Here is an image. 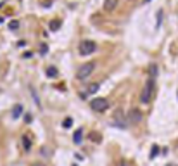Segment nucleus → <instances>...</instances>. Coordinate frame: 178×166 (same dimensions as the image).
Returning a JSON list of instances; mask_svg holds the SVG:
<instances>
[{"mask_svg": "<svg viewBox=\"0 0 178 166\" xmlns=\"http://www.w3.org/2000/svg\"><path fill=\"white\" fill-rule=\"evenodd\" d=\"M152 92H154V78H149L145 81L144 88H142V94H140V102L142 104H149L152 99Z\"/></svg>", "mask_w": 178, "mask_h": 166, "instance_id": "obj_1", "label": "nucleus"}, {"mask_svg": "<svg viewBox=\"0 0 178 166\" xmlns=\"http://www.w3.org/2000/svg\"><path fill=\"white\" fill-rule=\"evenodd\" d=\"M95 62H87V64H83V66H80V69H78V73H76V78L78 80H87L94 71H95Z\"/></svg>", "mask_w": 178, "mask_h": 166, "instance_id": "obj_2", "label": "nucleus"}, {"mask_svg": "<svg viewBox=\"0 0 178 166\" xmlns=\"http://www.w3.org/2000/svg\"><path fill=\"white\" fill-rule=\"evenodd\" d=\"M90 107L97 112H104V111L109 109V102H107V99H104V97H97L94 99L92 102H90Z\"/></svg>", "mask_w": 178, "mask_h": 166, "instance_id": "obj_3", "label": "nucleus"}, {"mask_svg": "<svg viewBox=\"0 0 178 166\" xmlns=\"http://www.w3.org/2000/svg\"><path fill=\"white\" fill-rule=\"evenodd\" d=\"M97 50V43L94 40H83L80 43V55H90Z\"/></svg>", "mask_w": 178, "mask_h": 166, "instance_id": "obj_4", "label": "nucleus"}, {"mask_svg": "<svg viewBox=\"0 0 178 166\" xmlns=\"http://www.w3.org/2000/svg\"><path fill=\"white\" fill-rule=\"evenodd\" d=\"M128 121H130L131 124H137L142 121V112H140V109H137V107H131L130 111H128Z\"/></svg>", "mask_w": 178, "mask_h": 166, "instance_id": "obj_5", "label": "nucleus"}, {"mask_svg": "<svg viewBox=\"0 0 178 166\" xmlns=\"http://www.w3.org/2000/svg\"><path fill=\"white\" fill-rule=\"evenodd\" d=\"M116 5H118V0H104V11H107V12L114 11Z\"/></svg>", "mask_w": 178, "mask_h": 166, "instance_id": "obj_6", "label": "nucleus"}, {"mask_svg": "<svg viewBox=\"0 0 178 166\" xmlns=\"http://www.w3.org/2000/svg\"><path fill=\"white\" fill-rule=\"evenodd\" d=\"M23 147H24V151L26 152L31 151V140L28 138V135H23Z\"/></svg>", "mask_w": 178, "mask_h": 166, "instance_id": "obj_7", "label": "nucleus"}, {"mask_svg": "<svg viewBox=\"0 0 178 166\" xmlns=\"http://www.w3.org/2000/svg\"><path fill=\"white\" fill-rule=\"evenodd\" d=\"M21 114H23V106H21V104H17V106L14 107V111H12V118H16V119H17Z\"/></svg>", "mask_w": 178, "mask_h": 166, "instance_id": "obj_8", "label": "nucleus"}, {"mask_svg": "<svg viewBox=\"0 0 178 166\" xmlns=\"http://www.w3.org/2000/svg\"><path fill=\"white\" fill-rule=\"evenodd\" d=\"M81 135H83V130L81 128H78V130L75 131V135H73V140H75V144H80V142H81Z\"/></svg>", "mask_w": 178, "mask_h": 166, "instance_id": "obj_9", "label": "nucleus"}, {"mask_svg": "<svg viewBox=\"0 0 178 166\" xmlns=\"http://www.w3.org/2000/svg\"><path fill=\"white\" fill-rule=\"evenodd\" d=\"M29 90H31V94H33V100L36 102V106H40V99H38V92L35 88L33 85H29Z\"/></svg>", "mask_w": 178, "mask_h": 166, "instance_id": "obj_10", "label": "nucleus"}, {"mask_svg": "<svg viewBox=\"0 0 178 166\" xmlns=\"http://www.w3.org/2000/svg\"><path fill=\"white\" fill-rule=\"evenodd\" d=\"M99 87H100L99 83H92V85L88 87V90H87V95H90V94H95L97 90H99Z\"/></svg>", "mask_w": 178, "mask_h": 166, "instance_id": "obj_11", "label": "nucleus"}, {"mask_svg": "<svg viewBox=\"0 0 178 166\" xmlns=\"http://www.w3.org/2000/svg\"><path fill=\"white\" fill-rule=\"evenodd\" d=\"M47 76H50V78H54V76H57V69L50 66V68L47 69Z\"/></svg>", "mask_w": 178, "mask_h": 166, "instance_id": "obj_12", "label": "nucleus"}, {"mask_svg": "<svg viewBox=\"0 0 178 166\" xmlns=\"http://www.w3.org/2000/svg\"><path fill=\"white\" fill-rule=\"evenodd\" d=\"M71 124H73V119H71V118H66V119H64V123H62V126H64V128H69Z\"/></svg>", "mask_w": 178, "mask_h": 166, "instance_id": "obj_13", "label": "nucleus"}, {"mask_svg": "<svg viewBox=\"0 0 178 166\" xmlns=\"http://www.w3.org/2000/svg\"><path fill=\"white\" fill-rule=\"evenodd\" d=\"M50 29H52V31L59 29V23H57V21H52V23H50Z\"/></svg>", "mask_w": 178, "mask_h": 166, "instance_id": "obj_14", "label": "nucleus"}, {"mask_svg": "<svg viewBox=\"0 0 178 166\" xmlns=\"http://www.w3.org/2000/svg\"><path fill=\"white\" fill-rule=\"evenodd\" d=\"M159 149H158V145H154V147H152V152H151V158H156V156H158L159 154Z\"/></svg>", "mask_w": 178, "mask_h": 166, "instance_id": "obj_15", "label": "nucleus"}, {"mask_svg": "<svg viewBox=\"0 0 178 166\" xmlns=\"http://www.w3.org/2000/svg\"><path fill=\"white\" fill-rule=\"evenodd\" d=\"M9 28H11V29H17V28H19V23H17V21H12Z\"/></svg>", "mask_w": 178, "mask_h": 166, "instance_id": "obj_16", "label": "nucleus"}, {"mask_svg": "<svg viewBox=\"0 0 178 166\" xmlns=\"http://www.w3.org/2000/svg\"><path fill=\"white\" fill-rule=\"evenodd\" d=\"M151 75H152V76L158 75V66H156V64H154V66H151Z\"/></svg>", "mask_w": 178, "mask_h": 166, "instance_id": "obj_17", "label": "nucleus"}, {"mask_svg": "<svg viewBox=\"0 0 178 166\" xmlns=\"http://www.w3.org/2000/svg\"><path fill=\"white\" fill-rule=\"evenodd\" d=\"M161 19H163V11L158 12V26H161Z\"/></svg>", "mask_w": 178, "mask_h": 166, "instance_id": "obj_18", "label": "nucleus"}, {"mask_svg": "<svg viewBox=\"0 0 178 166\" xmlns=\"http://www.w3.org/2000/svg\"><path fill=\"white\" fill-rule=\"evenodd\" d=\"M31 119H33L31 114H24V121H26V123H31Z\"/></svg>", "mask_w": 178, "mask_h": 166, "instance_id": "obj_19", "label": "nucleus"}, {"mask_svg": "<svg viewBox=\"0 0 178 166\" xmlns=\"http://www.w3.org/2000/svg\"><path fill=\"white\" fill-rule=\"evenodd\" d=\"M47 50H48V48H47V45H41V54H45Z\"/></svg>", "mask_w": 178, "mask_h": 166, "instance_id": "obj_20", "label": "nucleus"}, {"mask_svg": "<svg viewBox=\"0 0 178 166\" xmlns=\"http://www.w3.org/2000/svg\"><path fill=\"white\" fill-rule=\"evenodd\" d=\"M33 166H43V164H38V163H35V164Z\"/></svg>", "mask_w": 178, "mask_h": 166, "instance_id": "obj_21", "label": "nucleus"}, {"mask_svg": "<svg viewBox=\"0 0 178 166\" xmlns=\"http://www.w3.org/2000/svg\"><path fill=\"white\" fill-rule=\"evenodd\" d=\"M0 23H4V17H0Z\"/></svg>", "mask_w": 178, "mask_h": 166, "instance_id": "obj_22", "label": "nucleus"}, {"mask_svg": "<svg viewBox=\"0 0 178 166\" xmlns=\"http://www.w3.org/2000/svg\"><path fill=\"white\" fill-rule=\"evenodd\" d=\"M144 2H145V4H147V2H151V0H144Z\"/></svg>", "mask_w": 178, "mask_h": 166, "instance_id": "obj_23", "label": "nucleus"}, {"mask_svg": "<svg viewBox=\"0 0 178 166\" xmlns=\"http://www.w3.org/2000/svg\"><path fill=\"white\" fill-rule=\"evenodd\" d=\"M168 166H173V164H168Z\"/></svg>", "mask_w": 178, "mask_h": 166, "instance_id": "obj_24", "label": "nucleus"}]
</instances>
